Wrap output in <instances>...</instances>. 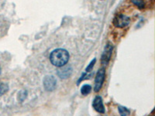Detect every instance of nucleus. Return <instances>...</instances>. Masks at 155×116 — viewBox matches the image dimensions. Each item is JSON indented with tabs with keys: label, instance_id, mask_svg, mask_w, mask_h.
I'll return each instance as SVG.
<instances>
[{
	"label": "nucleus",
	"instance_id": "obj_5",
	"mask_svg": "<svg viewBox=\"0 0 155 116\" xmlns=\"http://www.w3.org/2000/svg\"><path fill=\"white\" fill-rule=\"evenodd\" d=\"M113 47L111 44H107L105 47L104 51H103V53L102 55V64H105V65H107L109 63V60H110V58H111L112 53H113Z\"/></svg>",
	"mask_w": 155,
	"mask_h": 116
},
{
	"label": "nucleus",
	"instance_id": "obj_7",
	"mask_svg": "<svg viewBox=\"0 0 155 116\" xmlns=\"http://www.w3.org/2000/svg\"><path fill=\"white\" fill-rule=\"evenodd\" d=\"M72 70L71 67H63V68L58 70V74L61 78H68L71 74Z\"/></svg>",
	"mask_w": 155,
	"mask_h": 116
},
{
	"label": "nucleus",
	"instance_id": "obj_12",
	"mask_svg": "<svg viewBox=\"0 0 155 116\" xmlns=\"http://www.w3.org/2000/svg\"><path fill=\"white\" fill-rule=\"evenodd\" d=\"M95 61H96V60H95V59H94V60L89 63V65H88V67H86V69H85V71H86V72H89V71H91V70H92V68H93L94 64H95Z\"/></svg>",
	"mask_w": 155,
	"mask_h": 116
},
{
	"label": "nucleus",
	"instance_id": "obj_13",
	"mask_svg": "<svg viewBox=\"0 0 155 116\" xmlns=\"http://www.w3.org/2000/svg\"><path fill=\"white\" fill-rule=\"evenodd\" d=\"M1 73H2V69H1V67H0V74H1Z\"/></svg>",
	"mask_w": 155,
	"mask_h": 116
},
{
	"label": "nucleus",
	"instance_id": "obj_3",
	"mask_svg": "<svg viewBox=\"0 0 155 116\" xmlns=\"http://www.w3.org/2000/svg\"><path fill=\"white\" fill-rule=\"evenodd\" d=\"M105 77H106V70L104 68H102L98 70L96 76H95V87H94V91L95 92H99L102 88V85H103L105 81Z\"/></svg>",
	"mask_w": 155,
	"mask_h": 116
},
{
	"label": "nucleus",
	"instance_id": "obj_1",
	"mask_svg": "<svg viewBox=\"0 0 155 116\" xmlns=\"http://www.w3.org/2000/svg\"><path fill=\"white\" fill-rule=\"evenodd\" d=\"M69 60V53L66 50L57 49L51 53L50 60L54 66L61 67L68 63Z\"/></svg>",
	"mask_w": 155,
	"mask_h": 116
},
{
	"label": "nucleus",
	"instance_id": "obj_11",
	"mask_svg": "<svg viewBox=\"0 0 155 116\" xmlns=\"http://www.w3.org/2000/svg\"><path fill=\"white\" fill-rule=\"evenodd\" d=\"M118 109L121 116H127V114H129V113H130V110H128V109L125 107H119Z\"/></svg>",
	"mask_w": 155,
	"mask_h": 116
},
{
	"label": "nucleus",
	"instance_id": "obj_6",
	"mask_svg": "<svg viewBox=\"0 0 155 116\" xmlns=\"http://www.w3.org/2000/svg\"><path fill=\"white\" fill-rule=\"evenodd\" d=\"M92 106L95 108V111L99 113H105V108L103 105V102L102 99L100 96H96L92 102Z\"/></svg>",
	"mask_w": 155,
	"mask_h": 116
},
{
	"label": "nucleus",
	"instance_id": "obj_9",
	"mask_svg": "<svg viewBox=\"0 0 155 116\" xmlns=\"http://www.w3.org/2000/svg\"><path fill=\"white\" fill-rule=\"evenodd\" d=\"M8 90H9L8 85H6L5 83L0 82V96H2L4 94L8 92Z\"/></svg>",
	"mask_w": 155,
	"mask_h": 116
},
{
	"label": "nucleus",
	"instance_id": "obj_4",
	"mask_svg": "<svg viewBox=\"0 0 155 116\" xmlns=\"http://www.w3.org/2000/svg\"><path fill=\"white\" fill-rule=\"evenodd\" d=\"M57 81L54 76H46L44 79V88L48 92L54 91L56 88Z\"/></svg>",
	"mask_w": 155,
	"mask_h": 116
},
{
	"label": "nucleus",
	"instance_id": "obj_2",
	"mask_svg": "<svg viewBox=\"0 0 155 116\" xmlns=\"http://www.w3.org/2000/svg\"><path fill=\"white\" fill-rule=\"evenodd\" d=\"M130 23V19L127 16L124 14L116 15L113 19V23L116 27L119 28H124L128 26L129 23Z\"/></svg>",
	"mask_w": 155,
	"mask_h": 116
},
{
	"label": "nucleus",
	"instance_id": "obj_8",
	"mask_svg": "<svg viewBox=\"0 0 155 116\" xmlns=\"http://www.w3.org/2000/svg\"><path fill=\"white\" fill-rule=\"evenodd\" d=\"M92 91V87L90 86L89 85H83L81 88V93L83 95H87L91 92Z\"/></svg>",
	"mask_w": 155,
	"mask_h": 116
},
{
	"label": "nucleus",
	"instance_id": "obj_10",
	"mask_svg": "<svg viewBox=\"0 0 155 116\" xmlns=\"http://www.w3.org/2000/svg\"><path fill=\"white\" fill-rule=\"evenodd\" d=\"M133 3L136 5L139 9H142L144 8V2L143 0H131Z\"/></svg>",
	"mask_w": 155,
	"mask_h": 116
}]
</instances>
